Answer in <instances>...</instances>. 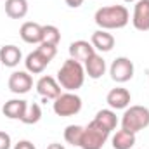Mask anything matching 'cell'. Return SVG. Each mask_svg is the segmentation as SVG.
<instances>
[{"instance_id":"cell-9","label":"cell","mask_w":149,"mask_h":149,"mask_svg":"<svg viewBox=\"0 0 149 149\" xmlns=\"http://www.w3.org/2000/svg\"><path fill=\"white\" fill-rule=\"evenodd\" d=\"M134 28L139 31H149V0H137L132 17Z\"/></svg>"},{"instance_id":"cell-4","label":"cell","mask_w":149,"mask_h":149,"mask_svg":"<svg viewBox=\"0 0 149 149\" xmlns=\"http://www.w3.org/2000/svg\"><path fill=\"white\" fill-rule=\"evenodd\" d=\"M111 132L104 130L102 127H99L94 120L83 128V137H81V142H80V148L81 149H102V146L106 144L108 137H109Z\"/></svg>"},{"instance_id":"cell-1","label":"cell","mask_w":149,"mask_h":149,"mask_svg":"<svg viewBox=\"0 0 149 149\" xmlns=\"http://www.w3.org/2000/svg\"><path fill=\"white\" fill-rule=\"evenodd\" d=\"M94 19L101 30L108 31V30L125 28L130 21V14L125 5H108V7H101L95 12Z\"/></svg>"},{"instance_id":"cell-17","label":"cell","mask_w":149,"mask_h":149,"mask_svg":"<svg viewBox=\"0 0 149 149\" xmlns=\"http://www.w3.org/2000/svg\"><path fill=\"white\" fill-rule=\"evenodd\" d=\"M47 64H49V61H47L38 50L30 52V54L26 56V59H24V66H26L28 73H33V74L42 73V71L47 68Z\"/></svg>"},{"instance_id":"cell-18","label":"cell","mask_w":149,"mask_h":149,"mask_svg":"<svg viewBox=\"0 0 149 149\" xmlns=\"http://www.w3.org/2000/svg\"><path fill=\"white\" fill-rule=\"evenodd\" d=\"M5 14L10 19H23L28 14L26 0H5Z\"/></svg>"},{"instance_id":"cell-26","label":"cell","mask_w":149,"mask_h":149,"mask_svg":"<svg viewBox=\"0 0 149 149\" xmlns=\"http://www.w3.org/2000/svg\"><path fill=\"white\" fill-rule=\"evenodd\" d=\"M14 149H37V148H35L33 142H30V141H19V142L14 146Z\"/></svg>"},{"instance_id":"cell-8","label":"cell","mask_w":149,"mask_h":149,"mask_svg":"<svg viewBox=\"0 0 149 149\" xmlns=\"http://www.w3.org/2000/svg\"><path fill=\"white\" fill-rule=\"evenodd\" d=\"M37 92L43 97V101L47 102V99H57L61 95V85L57 83L56 78L52 76H42L40 80L37 81Z\"/></svg>"},{"instance_id":"cell-21","label":"cell","mask_w":149,"mask_h":149,"mask_svg":"<svg viewBox=\"0 0 149 149\" xmlns=\"http://www.w3.org/2000/svg\"><path fill=\"white\" fill-rule=\"evenodd\" d=\"M59 42H61V31H59L57 26H54V24H45V26H42V43L57 47Z\"/></svg>"},{"instance_id":"cell-13","label":"cell","mask_w":149,"mask_h":149,"mask_svg":"<svg viewBox=\"0 0 149 149\" xmlns=\"http://www.w3.org/2000/svg\"><path fill=\"white\" fill-rule=\"evenodd\" d=\"M23 54L19 50V47L16 45H3L0 49V63L5 66V68H16L21 61Z\"/></svg>"},{"instance_id":"cell-5","label":"cell","mask_w":149,"mask_h":149,"mask_svg":"<svg viewBox=\"0 0 149 149\" xmlns=\"http://www.w3.org/2000/svg\"><path fill=\"white\" fill-rule=\"evenodd\" d=\"M52 108H54V113L57 116H61V118L74 116L81 109V99L74 92H64L57 99H54Z\"/></svg>"},{"instance_id":"cell-28","label":"cell","mask_w":149,"mask_h":149,"mask_svg":"<svg viewBox=\"0 0 149 149\" xmlns=\"http://www.w3.org/2000/svg\"><path fill=\"white\" fill-rule=\"evenodd\" d=\"M47 149H66L63 144H57V142H52V144H49Z\"/></svg>"},{"instance_id":"cell-14","label":"cell","mask_w":149,"mask_h":149,"mask_svg":"<svg viewBox=\"0 0 149 149\" xmlns=\"http://www.w3.org/2000/svg\"><path fill=\"white\" fill-rule=\"evenodd\" d=\"M85 73L88 74V78H92V80H99L102 74L106 73V61L95 52L85 63Z\"/></svg>"},{"instance_id":"cell-23","label":"cell","mask_w":149,"mask_h":149,"mask_svg":"<svg viewBox=\"0 0 149 149\" xmlns=\"http://www.w3.org/2000/svg\"><path fill=\"white\" fill-rule=\"evenodd\" d=\"M40 118H42V108L38 106L37 102H33V104H28V108L24 111V116L21 118V121L26 123V125H33V123L40 121Z\"/></svg>"},{"instance_id":"cell-6","label":"cell","mask_w":149,"mask_h":149,"mask_svg":"<svg viewBox=\"0 0 149 149\" xmlns=\"http://www.w3.org/2000/svg\"><path fill=\"white\" fill-rule=\"evenodd\" d=\"M109 74L116 83H125L128 80L134 78V63L128 57H116L113 61L111 68H109Z\"/></svg>"},{"instance_id":"cell-3","label":"cell","mask_w":149,"mask_h":149,"mask_svg":"<svg viewBox=\"0 0 149 149\" xmlns=\"http://www.w3.org/2000/svg\"><path fill=\"white\" fill-rule=\"evenodd\" d=\"M149 127V109L146 106H130L121 116V128L137 134Z\"/></svg>"},{"instance_id":"cell-16","label":"cell","mask_w":149,"mask_h":149,"mask_svg":"<svg viewBox=\"0 0 149 149\" xmlns=\"http://www.w3.org/2000/svg\"><path fill=\"white\" fill-rule=\"evenodd\" d=\"M28 108V102L23 99H10L3 104V114L10 120H21L24 116V111Z\"/></svg>"},{"instance_id":"cell-7","label":"cell","mask_w":149,"mask_h":149,"mask_svg":"<svg viewBox=\"0 0 149 149\" xmlns=\"http://www.w3.org/2000/svg\"><path fill=\"white\" fill-rule=\"evenodd\" d=\"M33 87V78L28 71H14L9 76V88L14 94H28Z\"/></svg>"},{"instance_id":"cell-2","label":"cell","mask_w":149,"mask_h":149,"mask_svg":"<svg viewBox=\"0 0 149 149\" xmlns=\"http://www.w3.org/2000/svg\"><path fill=\"white\" fill-rule=\"evenodd\" d=\"M85 81V68L81 63L74 61V59H68L63 63V66L57 71V83L66 88L68 92H74L78 90Z\"/></svg>"},{"instance_id":"cell-15","label":"cell","mask_w":149,"mask_h":149,"mask_svg":"<svg viewBox=\"0 0 149 149\" xmlns=\"http://www.w3.org/2000/svg\"><path fill=\"white\" fill-rule=\"evenodd\" d=\"M19 35L26 43H42V26L33 21H26L21 26Z\"/></svg>"},{"instance_id":"cell-12","label":"cell","mask_w":149,"mask_h":149,"mask_svg":"<svg viewBox=\"0 0 149 149\" xmlns=\"http://www.w3.org/2000/svg\"><path fill=\"white\" fill-rule=\"evenodd\" d=\"M90 43L99 52H109L114 47V37H113L111 33H108L106 30H97V31L92 33Z\"/></svg>"},{"instance_id":"cell-24","label":"cell","mask_w":149,"mask_h":149,"mask_svg":"<svg viewBox=\"0 0 149 149\" xmlns=\"http://www.w3.org/2000/svg\"><path fill=\"white\" fill-rule=\"evenodd\" d=\"M38 52L50 63L54 57H56V54H57V47H54V45H47V43H40V47L37 49Z\"/></svg>"},{"instance_id":"cell-10","label":"cell","mask_w":149,"mask_h":149,"mask_svg":"<svg viewBox=\"0 0 149 149\" xmlns=\"http://www.w3.org/2000/svg\"><path fill=\"white\" fill-rule=\"evenodd\" d=\"M130 101H132V95L123 87L111 88L109 94H108V97H106V102L109 104L111 109H127L130 106Z\"/></svg>"},{"instance_id":"cell-11","label":"cell","mask_w":149,"mask_h":149,"mask_svg":"<svg viewBox=\"0 0 149 149\" xmlns=\"http://www.w3.org/2000/svg\"><path fill=\"white\" fill-rule=\"evenodd\" d=\"M95 54V49L92 47V43L85 42V40H76L70 45V56L71 59L78 61V63H87L88 57H92Z\"/></svg>"},{"instance_id":"cell-29","label":"cell","mask_w":149,"mask_h":149,"mask_svg":"<svg viewBox=\"0 0 149 149\" xmlns=\"http://www.w3.org/2000/svg\"><path fill=\"white\" fill-rule=\"evenodd\" d=\"M125 2H135V0H125Z\"/></svg>"},{"instance_id":"cell-20","label":"cell","mask_w":149,"mask_h":149,"mask_svg":"<svg viewBox=\"0 0 149 149\" xmlns=\"http://www.w3.org/2000/svg\"><path fill=\"white\" fill-rule=\"evenodd\" d=\"M94 121H95L99 127H102L104 130H108V132H113V130L116 128V125H118L116 113L111 111V109H101V111H97Z\"/></svg>"},{"instance_id":"cell-22","label":"cell","mask_w":149,"mask_h":149,"mask_svg":"<svg viewBox=\"0 0 149 149\" xmlns=\"http://www.w3.org/2000/svg\"><path fill=\"white\" fill-rule=\"evenodd\" d=\"M83 128L85 127H80V125H68L66 130H64V141L71 146L80 148V142H81V137H83Z\"/></svg>"},{"instance_id":"cell-27","label":"cell","mask_w":149,"mask_h":149,"mask_svg":"<svg viewBox=\"0 0 149 149\" xmlns=\"http://www.w3.org/2000/svg\"><path fill=\"white\" fill-rule=\"evenodd\" d=\"M70 7H73V9H76V7H80L81 3H83V0H64Z\"/></svg>"},{"instance_id":"cell-25","label":"cell","mask_w":149,"mask_h":149,"mask_svg":"<svg viewBox=\"0 0 149 149\" xmlns=\"http://www.w3.org/2000/svg\"><path fill=\"white\" fill-rule=\"evenodd\" d=\"M10 135L7 132H2L0 130V149H10Z\"/></svg>"},{"instance_id":"cell-19","label":"cell","mask_w":149,"mask_h":149,"mask_svg":"<svg viewBox=\"0 0 149 149\" xmlns=\"http://www.w3.org/2000/svg\"><path fill=\"white\" fill-rule=\"evenodd\" d=\"M111 144L114 149H132L135 144V134L128 130H118L111 139Z\"/></svg>"}]
</instances>
